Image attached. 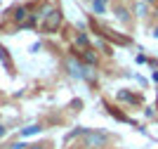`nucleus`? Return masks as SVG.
Returning <instances> with one entry per match:
<instances>
[{
    "instance_id": "10",
    "label": "nucleus",
    "mask_w": 158,
    "mask_h": 149,
    "mask_svg": "<svg viewBox=\"0 0 158 149\" xmlns=\"http://www.w3.org/2000/svg\"><path fill=\"white\" fill-rule=\"evenodd\" d=\"M24 17H26V10H17L14 19H17V21H24Z\"/></svg>"
},
{
    "instance_id": "2",
    "label": "nucleus",
    "mask_w": 158,
    "mask_h": 149,
    "mask_svg": "<svg viewBox=\"0 0 158 149\" xmlns=\"http://www.w3.org/2000/svg\"><path fill=\"white\" fill-rule=\"evenodd\" d=\"M59 24H61V12H59V10H50V12L45 14L43 28H45V31H57Z\"/></svg>"
},
{
    "instance_id": "3",
    "label": "nucleus",
    "mask_w": 158,
    "mask_h": 149,
    "mask_svg": "<svg viewBox=\"0 0 158 149\" xmlns=\"http://www.w3.org/2000/svg\"><path fill=\"white\" fill-rule=\"evenodd\" d=\"M66 69H69V73H71L73 78H87V69L83 64H78L76 59H66Z\"/></svg>"
},
{
    "instance_id": "14",
    "label": "nucleus",
    "mask_w": 158,
    "mask_h": 149,
    "mask_svg": "<svg viewBox=\"0 0 158 149\" xmlns=\"http://www.w3.org/2000/svg\"><path fill=\"white\" fill-rule=\"evenodd\" d=\"M151 36H153V38H158V24L153 26V31H151Z\"/></svg>"
},
{
    "instance_id": "7",
    "label": "nucleus",
    "mask_w": 158,
    "mask_h": 149,
    "mask_svg": "<svg viewBox=\"0 0 158 149\" xmlns=\"http://www.w3.org/2000/svg\"><path fill=\"white\" fill-rule=\"evenodd\" d=\"M35 133H40V125H28V128L21 130V137H26V135H35Z\"/></svg>"
},
{
    "instance_id": "13",
    "label": "nucleus",
    "mask_w": 158,
    "mask_h": 149,
    "mask_svg": "<svg viewBox=\"0 0 158 149\" xmlns=\"http://www.w3.org/2000/svg\"><path fill=\"white\" fill-rule=\"evenodd\" d=\"M5 133H7V128H5L2 123H0V137H5Z\"/></svg>"
},
{
    "instance_id": "11",
    "label": "nucleus",
    "mask_w": 158,
    "mask_h": 149,
    "mask_svg": "<svg viewBox=\"0 0 158 149\" xmlns=\"http://www.w3.org/2000/svg\"><path fill=\"white\" fill-rule=\"evenodd\" d=\"M26 149H50V144H47V142L45 144H28Z\"/></svg>"
},
{
    "instance_id": "12",
    "label": "nucleus",
    "mask_w": 158,
    "mask_h": 149,
    "mask_svg": "<svg viewBox=\"0 0 158 149\" xmlns=\"http://www.w3.org/2000/svg\"><path fill=\"white\" fill-rule=\"evenodd\" d=\"M28 144H21V142H14V144H10V149H26Z\"/></svg>"
},
{
    "instance_id": "9",
    "label": "nucleus",
    "mask_w": 158,
    "mask_h": 149,
    "mask_svg": "<svg viewBox=\"0 0 158 149\" xmlns=\"http://www.w3.org/2000/svg\"><path fill=\"white\" fill-rule=\"evenodd\" d=\"M0 59H2V62H5V64L10 66V59H7V50H5L2 45H0Z\"/></svg>"
},
{
    "instance_id": "4",
    "label": "nucleus",
    "mask_w": 158,
    "mask_h": 149,
    "mask_svg": "<svg viewBox=\"0 0 158 149\" xmlns=\"http://www.w3.org/2000/svg\"><path fill=\"white\" fill-rule=\"evenodd\" d=\"M113 12H116V17H118L123 24H130V12H127V7H123V5H116L113 7Z\"/></svg>"
},
{
    "instance_id": "15",
    "label": "nucleus",
    "mask_w": 158,
    "mask_h": 149,
    "mask_svg": "<svg viewBox=\"0 0 158 149\" xmlns=\"http://www.w3.org/2000/svg\"><path fill=\"white\" fill-rule=\"evenodd\" d=\"M142 2H146V5H156L158 0H142Z\"/></svg>"
},
{
    "instance_id": "6",
    "label": "nucleus",
    "mask_w": 158,
    "mask_h": 149,
    "mask_svg": "<svg viewBox=\"0 0 158 149\" xmlns=\"http://www.w3.org/2000/svg\"><path fill=\"white\" fill-rule=\"evenodd\" d=\"M146 2H142V0H139L137 5H135V14H137V17H146Z\"/></svg>"
},
{
    "instance_id": "1",
    "label": "nucleus",
    "mask_w": 158,
    "mask_h": 149,
    "mask_svg": "<svg viewBox=\"0 0 158 149\" xmlns=\"http://www.w3.org/2000/svg\"><path fill=\"white\" fill-rule=\"evenodd\" d=\"M109 144V135L102 130H85L83 133V149H102Z\"/></svg>"
},
{
    "instance_id": "8",
    "label": "nucleus",
    "mask_w": 158,
    "mask_h": 149,
    "mask_svg": "<svg viewBox=\"0 0 158 149\" xmlns=\"http://www.w3.org/2000/svg\"><path fill=\"white\" fill-rule=\"evenodd\" d=\"M85 62L87 64H94V62H97V55H92V50H85Z\"/></svg>"
},
{
    "instance_id": "5",
    "label": "nucleus",
    "mask_w": 158,
    "mask_h": 149,
    "mask_svg": "<svg viewBox=\"0 0 158 149\" xmlns=\"http://www.w3.org/2000/svg\"><path fill=\"white\" fill-rule=\"evenodd\" d=\"M90 5H92V12H94V14H104V12H106V5H109V0H92Z\"/></svg>"
}]
</instances>
